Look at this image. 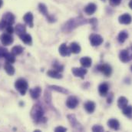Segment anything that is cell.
Returning a JSON list of instances; mask_svg holds the SVG:
<instances>
[{
    "label": "cell",
    "mask_w": 132,
    "mask_h": 132,
    "mask_svg": "<svg viewBox=\"0 0 132 132\" xmlns=\"http://www.w3.org/2000/svg\"><path fill=\"white\" fill-rule=\"evenodd\" d=\"M88 23H89L88 19H85L82 16L72 18V19H70L69 20H68L62 26V30L64 33H71V31H73L74 30H75L76 28H78V26L87 24Z\"/></svg>",
    "instance_id": "6da1fadb"
},
{
    "label": "cell",
    "mask_w": 132,
    "mask_h": 132,
    "mask_svg": "<svg viewBox=\"0 0 132 132\" xmlns=\"http://www.w3.org/2000/svg\"><path fill=\"white\" fill-rule=\"evenodd\" d=\"M30 115H31L33 121L36 124L45 122V121H43V120L46 121V118L44 117L43 108L38 103H36L33 106L32 110H31V112H30Z\"/></svg>",
    "instance_id": "7a4b0ae2"
},
{
    "label": "cell",
    "mask_w": 132,
    "mask_h": 132,
    "mask_svg": "<svg viewBox=\"0 0 132 132\" xmlns=\"http://www.w3.org/2000/svg\"><path fill=\"white\" fill-rule=\"evenodd\" d=\"M15 89L20 93L21 95L24 96L26 95L28 88H29V84L28 82L23 79V78H20L19 80H17L15 83Z\"/></svg>",
    "instance_id": "3957f363"
},
{
    "label": "cell",
    "mask_w": 132,
    "mask_h": 132,
    "mask_svg": "<svg viewBox=\"0 0 132 132\" xmlns=\"http://www.w3.org/2000/svg\"><path fill=\"white\" fill-rule=\"evenodd\" d=\"M68 119V121L69 123L71 124V127L75 129L76 131H83V127L81 126V124L78 121L76 117L75 114H69L67 116Z\"/></svg>",
    "instance_id": "277c9868"
},
{
    "label": "cell",
    "mask_w": 132,
    "mask_h": 132,
    "mask_svg": "<svg viewBox=\"0 0 132 132\" xmlns=\"http://www.w3.org/2000/svg\"><path fill=\"white\" fill-rule=\"evenodd\" d=\"M119 59L122 63H128L132 60V53L128 50H122L119 53Z\"/></svg>",
    "instance_id": "5b68a950"
},
{
    "label": "cell",
    "mask_w": 132,
    "mask_h": 132,
    "mask_svg": "<svg viewBox=\"0 0 132 132\" xmlns=\"http://www.w3.org/2000/svg\"><path fill=\"white\" fill-rule=\"evenodd\" d=\"M0 41L3 46H9L13 43L14 39H13L12 34L3 33L0 36Z\"/></svg>",
    "instance_id": "8992f818"
},
{
    "label": "cell",
    "mask_w": 132,
    "mask_h": 132,
    "mask_svg": "<svg viewBox=\"0 0 132 132\" xmlns=\"http://www.w3.org/2000/svg\"><path fill=\"white\" fill-rule=\"evenodd\" d=\"M89 40L92 46H98L104 41L102 36L98 34H92L89 37Z\"/></svg>",
    "instance_id": "52a82bcc"
},
{
    "label": "cell",
    "mask_w": 132,
    "mask_h": 132,
    "mask_svg": "<svg viewBox=\"0 0 132 132\" xmlns=\"http://www.w3.org/2000/svg\"><path fill=\"white\" fill-rule=\"evenodd\" d=\"M97 68L99 71L101 72L105 77H110L112 73V68L108 64H100L98 66Z\"/></svg>",
    "instance_id": "ba28073f"
},
{
    "label": "cell",
    "mask_w": 132,
    "mask_h": 132,
    "mask_svg": "<svg viewBox=\"0 0 132 132\" xmlns=\"http://www.w3.org/2000/svg\"><path fill=\"white\" fill-rule=\"evenodd\" d=\"M71 72L76 77L84 78L85 75L87 73V70L85 67H74L71 69Z\"/></svg>",
    "instance_id": "9c48e42d"
},
{
    "label": "cell",
    "mask_w": 132,
    "mask_h": 132,
    "mask_svg": "<svg viewBox=\"0 0 132 132\" xmlns=\"http://www.w3.org/2000/svg\"><path fill=\"white\" fill-rule=\"evenodd\" d=\"M15 17L12 12H6L2 16V21H3L7 26L8 25H12L15 23Z\"/></svg>",
    "instance_id": "30bf717a"
},
{
    "label": "cell",
    "mask_w": 132,
    "mask_h": 132,
    "mask_svg": "<svg viewBox=\"0 0 132 132\" xmlns=\"http://www.w3.org/2000/svg\"><path fill=\"white\" fill-rule=\"evenodd\" d=\"M78 105V100L75 96H70L66 100V106L69 109H75Z\"/></svg>",
    "instance_id": "8fae6325"
},
{
    "label": "cell",
    "mask_w": 132,
    "mask_h": 132,
    "mask_svg": "<svg viewBox=\"0 0 132 132\" xmlns=\"http://www.w3.org/2000/svg\"><path fill=\"white\" fill-rule=\"evenodd\" d=\"M132 21V18L131 15L128 13H125L118 17V22L123 25H129Z\"/></svg>",
    "instance_id": "7c38bea8"
},
{
    "label": "cell",
    "mask_w": 132,
    "mask_h": 132,
    "mask_svg": "<svg viewBox=\"0 0 132 132\" xmlns=\"http://www.w3.org/2000/svg\"><path fill=\"white\" fill-rule=\"evenodd\" d=\"M59 53H60V55H61L62 57H69V56L71 55V52L69 47H68V46H66L65 43H62V44L59 46Z\"/></svg>",
    "instance_id": "4fadbf2b"
},
{
    "label": "cell",
    "mask_w": 132,
    "mask_h": 132,
    "mask_svg": "<svg viewBox=\"0 0 132 132\" xmlns=\"http://www.w3.org/2000/svg\"><path fill=\"white\" fill-rule=\"evenodd\" d=\"M30 96L33 100H38L39 98L41 93H42V88L40 87H35L32 89L29 90Z\"/></svg>",
    "instance_id": "5bb4252c"
},
{
    "label": "cell",
    "mask_w": 132,
    "mask_h": 132,
    "mask_svg": "<svg viewBox=\"0 0 132 132\" xmlns=\"http://www.w3.org/2000/svg\"><path fill=\"white\" fill-rule=\"evenodd\" d=\"M84 107L85 109V110L88 113V114H92L94 113V111L95 110V107H96V104L95 102L88 100L87 101L85 104H84Z\"/></svg>",
    "instance_id": "9a60e30c"
},
{
    "label": "cell",
    "mask_w": 132,
    "mask_h": 132,
    "mask_svg": "<svg viewBox=\"0 0 132 132\" xmlns=\"http://www.w3.org/2000/svg\"><path fill=\"white\" fill-rule=\"evenodd\" d=\"M108 91H109V86L106 83L101 84L98 87V92L101 97H105L107 94H108Z\"/></svg>",
    "instance_id": "2e32d148"
},
{
    "label": "cell",
    "mask_w": 132,
    "mask_h": 132,
    "mask_svg": "<svg viewBox=\"0 0 132 132\" xmlns=\"http://www.w3.org/2000/svg\"><path fill=\"white\" fill-rule=\"evenodd\" d=\"M96 10H97V5L95 3H89L84 9V11L87 15H92L96 12Z\"/></svg>",
    "instance_id": "e0dca14e"
},
{
    "label": "cell",
    "mask_w": 132,
    "mask_h": 132,
    "mask_svg": "<svg viewBox=\"0 0 132 132\" xmlns=\"http://www.w3.org/2000/svg\"><path fill=\"white\" fill-rule=\"evenodd\" d=\"M108 125L109 128H111L113 130L118 131L120 129V123L117 119L114 118H111L108 121Z\"/></svg>",
    "instance_id": "ac0fdd59"
},
{
    "label": "cell",
    "mask_w": 132,
    "mask_h": 132,
    "mask_svg": "<svg viewBox=\"0 0 132 132\" xmlns=\"http://www.w3.org/2000/svg\"><path fill=\"white\" fill-rule=\"evenodd\" d=\"M33 15L32 12H27L26 14H25V16H23V20L25 21V23L31 28H32L34 26V23H33Z\"/></svg>",
    "instance_id": "d6986e66"
},
{
    "label": "cell",
    "mask_w": 132,
    "mask_h": 132,
    "mask_svg": "<svg viewBox=\"0 0 132 132\" xmlns=\"http://www.w3.org/2000/svg\"><path fill=\"white\" fill-rule=\"evenodd\" d=\"M80 64L85 68H88L92 64V60L88 57H85L80 59Z\"/></svg>",
    "instance_id": "ffe728a7"
},
{
    "label": "cell",
    "mask_w": 132,
    "mask_h": 132,
    "mask_svg": "<svg viewBox=\"0 0 132 132\" xmlns=\"http://www.w3.org/2000/svg\"><path fill=\"white\" fill-rule=\"evenodd\" d=\"M19 38L21 39V40L25 43V44H27V45H31L32 43V36L31 35L28 34V33H24L21 36H19Z\"/></svg>",
    "instance_id": "44dd1931"
},
{
    "label": "cell",
    "mask_w": 132,
    "mask_h": 132,
    "mask_svg": "<svg viewBox=\"0 0 132 132\" xmlns=\"http://www.w3.org/2000/svg\"><path fill=\"white\" fill-rule=\"evenodd\" d=\"M47 75L51 77V78H54V79H62V75L60 73V72L55 70H50L47 72Z\"/></svg>",
    "instance_id": "7402d4cb"
},
{
    "label": "cell",
    "mask_w": 132,
    "mask_h": 132,
    "mask_svg": "<svg viewBox=\"0 0 132 132\" xmlns=\"http://www.w3.org/2000/svg\"><path fill=\"white\" fill-rule=\"evenodd\" d=\"M48 89L49 90H53V91H57V92H59V93H62V94H68L69 92H68V91L65 89V88H64V87H60V86H57V85H50V86H48Z\"/></svg>",
    "instance_id": "603a6c76"
},
{
    "label": "cell",
    "mask_w": 132,
    "mask_h": 132,
    "mask_svg": "<svg viewBox=\"0 0 132 132\" xmlns=\"http://www.w3.org/2000/svg\"><path fill=\"white\" fill-rule=\"evenodd\" d=\"M69 49L71 50V52L72 53H75V54H78L81 52V46L78 43H71L69 46Z\"/></svg>",
    "instance_id": "cb8c5ba5"
},
{
    "label": "cell",
    "mask_w": 132,
    "mask_h": 132,
    "mask_svg": "<svg viewBox=\"0 0 132 132\" xmlns=\"http://www.w3.org/2000/svg\"><path fill=\"white\" fill-rule=\"evenodd\" d=\"M15 32L19 36L26 33V27L25 25L19 23V24L16 25V26L15 28Z\"/></svg>",
    "instance_id": "d4e9b609"
},
{
    "label": "cell",
    "mask_w": 132,
    "mask_h": 132,
    "mask_svg": "<svg viewBox=\"0 0 132 132\" xmlns=\"http://www.w3.org/2000/svg\"><path fill=\"white\" fill-rule=\"evenodd\" d=\"M4 69H5L6 73H7L8 75H9V76H12V75L15 74V70L14 66L12 65V64L6 62V63L5 64V65H4Z\"/></svg>",
    "instance_id": "484cf974"
},
{
    "label": "cell",
    "mask_w": 132,
    "mask_h": 132,
    "mask_svg": "<svg viewBox=\"0 0 132 132\" xmlns=\"http://www.w3.org/2000/svg\"><path fill=\"white\" fill-rule=\"evenodd\" d=\"M128 38V33L126 30H122L121 31L118 36V40L120 43H125V41Z\"/></svg>",
    "instance_id": "4316f807"
},
{
    "label": "cell",
    "mask_w": 132,
    "mask_h": 132,
    "mask_svg": "<svg viewBox=\"0 0 132 132\" xmlns=\"http://www.w3.org/2000/svg\"><path fill=\"white\" fill-rule=\"evenodd\" d=\"M122 113L128 117V118L132 119V106L131 105H127L122 109Z\"/></svg>",
    "instance_id": "83f0119b"
},
{
    "label": "cell",
    "mask_w": 132,
    "mask_h": 132,
    "mask_svg": "<svg viewBox=\"0 0 132 132\" xmlns=\"http://www.w3.org/2000/svg\"><path fill=\"white\" fill-rule=\"evenodd\" d=\"M128 103V100L125 97H120L118 100V106L120 109H123Z\"/></svg>",
    "instance_id": "f1b7e54d"
},
{
    "label": "cell",
    "mask_w": 132,
    "mask_h": 132,
    "mask_svg": "<svg viewBox=\"0 0 132 132\" xmlns=\"http://www.w3.org/2000/svg\"><path fill=\"white\" fill-rule=\"evenodd\" d=\"M38 10L39 12L44 15L45 16L48 17L49 16L48 14V9H47V6L44 4V3H39L38 4Z\"/></svg>",
    "instance_id": "f546056e"
},
{
    "label": "cell",
    "mask_w": 132,
    "mask_h": 132,
    "mask_svg": "<svg viewBox=\"0 0 132 132\" xmlns=\"http://www.w3.org/2000/svg\"><path fill=\"white\" fill-rule=\"evenodd\" d=\"M23 50L24 49H23L22 46L18 45V46H15L12 47V49L11 50L12 51L11 53H12L15 56H18V55H20V54H22L23 53Z\"/></svg>",
    "instance_id": "4dcf8cb0"
},
{
    "label": "cell",
    "mask_w": 132,
    "mask_h": 132,
    "mask_svg": "<svg viewBox=\"0 0 132 132\" xmlns=\"http://www.w3.org/2000/svg\"><path fill=\"white\" fill-rule=\"evenodd\" d=\"M4 58L5 59L6 62H8V63L14 64V63L15 62V55H14L12 53H9V52H8V53L5 55Z\"/></svg>",
    "instance_id": "1f68e13d"
},
{
    "label": "cell",
    "mask_w": 132,
    "mask_h": 132,
    "mask_svg": "<svg viewBox=\"0 0 132 132\" xmlns=\"http://www.w3.org/2000/svg\"><path fill=\"white\" fill-rule=\"evenodd\" d=\"M45 100L47 103L48 105L51 106V107H52V96H51V93L48 91V88L45 91Z\"/></svg>",
    "instance_id": "d6a6232c"
},
{
    "label": "cell",
    "mask_w": 132,
    "mask_h": 132,
    "mask_svg": "<svg viewBox=\"0 0 132 132\" xmlns=\"http://www.w3.org/2000/svg\"><path fill=\"white\" fill-rule=\"evenodd\" d=\"M53 67H54V70L59 71V72H62L63 70H64V66L60 64L59 63H58L57 61L54 62L53 63Z\"/></svg>",
    "instance_id": "836d02e7"
},
{
    "label": "cell",
    "mask_w": 132,
    "mask_h": 132,
    "mask_svg": "<svg viewBox=\"0 0 132 132\" xmlns=\"http://www.w3.org/2000/svg\"><path fill=\"white\" fill-rule=\"evenodd\" d=\"M92 131L94 132H102L104 131V128L101 125H94L92 127Z\"/></svg>",
    "instance_id": "e575fe53"
},
{
    "label": "cell",
    "mask_w": 132,
    "mask_h": 132,
    "mask_svg": "<svg viewBox=\"0 0 132 132\" xmlns=\"http://www.w3.org/2000/svg\"><path fill=\"white\" fill-rule=\"evenodd\" d=\"M8 53V50L5 47H0V58L5 57V55Z\"/></svg>",
    "instance_id": "d590c367"
},
{
    "label": "cell",
    "mask_w": 132,
    "mask_h": 132,
    "mask_svg": "<svg viewBox=\"0 0 132 132\" xmlns=\"http://www.w3.org/2000/svg\"><path fill=\"white\" fill-rule=\"evenodd\" d=\"M5 30H6V33H9V34H12L15 31V29L12 27V25H8L6 27H5Z\"/></svg>",
    "instance_id": "8d00e7d4"
},
{
    "label": "cell",
    "mask_w": 132,
    "mask_h": 132,
    "mask_svg": "<svg viewBox=\"0 0 132 132\" xmlns=\"http://www.w3.org/2000/svg\"><path fill=\"white\" fill-rule=\"evenodd\" d=\"M121 0H109V2L111 4V5L112 6H117L118 5H120Z\"/></svg>",
    "instance_id": "74e56055"
},
{
    "label": "cell",
    "mask_w": 132,
    "mask_h": 132,
    "mask_svg": "<svg viewBox=\"0 0 132 132\" xmlns=\"http://www.w3.org/2000/svg\"><path fill=\"white\" fill-rule=\"evenodd\" d=\"M67 128H64V127H62V126H59L57 128H55V132H65L67 131Z\"/></svg>",
    "instance_id": "f35d334b"
},
{
    "label": "cell",
    "mask_w": 132,
    "mask_h": 132,
    "mask_svg": "<svg viewBox=\"0 0 132 132\" xmlns=\"http://www.w3.org/2000/svg\"><path fill=\"white\" fill-rule=\"evenodd\" d=\"M88 21H89V23H91V24L93 26V27H95V26L97 25V23H98L97 19H95V18H93V19H88Z\"/></svg>",
    "instance_id": "ab89813d"
},
{
    "label": "cell",
    "mask_w": 132,
    "mask_h": 132,
    "mask_svg": "<svg viewBox=\"0 0 132 132\" xmlns=\"http://www.w3.org/2000/svg\"><path fill=\"white\" fill-rule=\"evenodd\" d=\"M7 26V25L3 22V21H0V30H3L5 29V27Z\"/></svg>",
    "instance_id": "60d3db41"
},
{
    "label": "cell",
    "mask_w": 132,
    "mask_h": 132,
    "mask_svg": "<svg viewBox=\"0 0 132 132\" xmlns=\"http://www.w3.org/2000/svg\"><path fill=\"white\" fill-rule=\"evenodd\" d=\"M113 97H114L113 94L111 93V94H109V97L108 98V100H107V102H108V103H111L112 102V100H113Z\"/></svg>",
    "instance_id": "b9f144b4"
},
{
    "label": "cell",
    "mask_w": 132,
    "mask_h": 132,
    "mask_svg": "<svg viewBox=\"0 0 132 132\" xmlns=\"http://www.w3.org/2000/svg\"><path fill=\"white\" fill-rule=\"evenodd\" d=\"M128 5H129V7H130V8H131V9H132V0H131V1H130V2H129Z\"/></svg>",
    "instance_id": "7bdbcfd3"
},
{
    "label": "cell",
    "mask_w": 132,
    "mask_h": 132,
    "mask_svg": "<svg viewBox=\"0 0 132 132\" xmlns=\"http://www.w3.org/2000/svg\"><path fill=\"white\" fill-rule=\"evenodd\" d=\"M2 5H3V1L2 0H0V8L2 6Z\"/></svg>",
    "instance_id": "ee69618b"
},
{
    "label": "cell",
    "mask_w": 132,
    "mask_h": 132,
    "mask_svg": "<svg viewBox=\"0 0 132 132\" xmlns=\"http://www.w3.org/2000/svg\"><path fill=\"white\" fill-rule=\"evenodd\" d=\"M131 50H132V43H131Z\"/></svg>",
    "instance_id": "f6af8a7d"
},
{
    "label": "cell",
    "mask_w": 132,
    "mask_h": 132,
    "mask_svg": "<svg viewBox=\"0 0 132 132\" xmlns=\"http://www.w3.org/2000/svg\"><path fill=\"white\" fill-rule=\"evenodd\" d=\"M131 71H132V66H131Z\"/></svg>",
    "instance_id": "bcb514c9"
},
{
    "label": "cell",
    "mask_w": 132,
    "mask_h": 132,
    "mask_svg": "<svg viewBox=\"0 0 132 132\" xmlns=\"http://www.w3.org/2000/svg\"><path fill=\"white\" fill-rule=\"evenodd\" d=\"M103 1H104V0H103Z\"/></svg>",
    "instance_id": "7dc6e473"
}]
</instances>
